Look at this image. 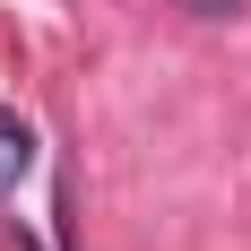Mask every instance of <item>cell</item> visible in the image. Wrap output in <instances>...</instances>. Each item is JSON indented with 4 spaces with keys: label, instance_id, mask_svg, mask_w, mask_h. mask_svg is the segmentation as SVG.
I'll use <instances>...</instances> for the list:
<instances>
[{
    "label": "cell",
    "instance_id": "6da1fadb",
    "mask_svg": "<svg viewBox=\"0 0 251 251\" xmlns=\"http://www.w3.org/2000/svg\"><path fill=\"white\" fill-rule=\"evenodd\" d=\"M26 165H35V122L0 104V191H9V182H26Z\"/></svg>",
    "mask_w": 251,
    "mask_h": 251
},
{
    "label": "cell",
    "instance_id": "7a4b0ae2",
    "mask_svg": "<svg viewBox=\"0 0 251 251\" xmlns=\"http://www.w3.org/2000/svg\"><path fill=\"white\" fill-rule=\"evenodd\" d=\"M200 18H234V9H251V0H191Z\"/></svg>",
    "mask_w": 251,
    "mask_h": 251
}]
</instances>
